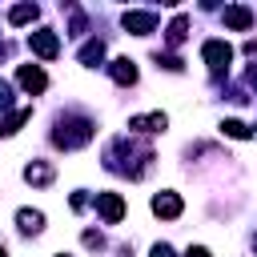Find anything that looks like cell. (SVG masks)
I'll use <instances>...</instances> for the list:
<instances>
[{
  "mask_svg": "<svg viewBox=\"0 0 257 257\" xmlns=\"http://www.w3.org/2000/svg\"><path fill=\"white\" fill-rule=\"evenodd\" d=\"M28 116H32V108H16V112H12V116H8L4 124H0V133H4V137H12V133H16V128H20L24 120H28Z\"/></svg>",
  "mask_w": 257,
  "mask_h": 257,
  "instance_id": "16",
  "label": "cell"
},
{
  "mask_svg": "<svg viewBox=\"0 0 257 257\" xmlns=\"http://www.w3.org/2000/svg\"><path fill=\"white\" fill-rule=\"evenodd\" d=\"M245 80H249V84H253V88H257V64H253V68H249V72H245Z\"/></svg>",
  "mask_w": 257,
  "mask_h": 257,
  "instance_id": "23",
  "label": "cell"
},
{
  "mask_svg": "<svg viewBox=\"0 0 257 257\" xmlns=\"http://www.w3.org/2000/svg\"><path fill=\"white\" fill-rule=\"evenodd\" d=\"M153 257H177L173 245H153Z\"/></svg>",
  "mask_w": 257,
  "mask_h": 257,
  "instance_id": "21",
  "label": "cell"
},
{
  "mask_svg": "<svg viewBox=\"0 0 257 257\" xmlns=\"http://www.w3.org/2000/svg\"><path fill=\"white\" fill-rule=\"evenodd\" d=\"M16 229L20 233H40L44 229V213L40 209H20L16 213Z\"/></svg>",
  "mask_w": 257,
  "mask_h": 257,
  "instance_id": "11",
  "label": "cell"
},
{
  "mask_svg": "<svg viewBox=\"0 0 257 257\" xmlns=\"http://www.w3.org/2000/svg\"><path fill=\"white\" fill-rule=\"evenodd\" d=\"M124 32H133V36H149L153 28H157V16L153 12H124Z\"/></svg>",
  "mask_w": 257,
  "mask_h": 257,
  "instance_id": "6",
  "label": "cell"
},
{
  "mask_svg": "<svg viewBox=\"0 0 257 257\" xmlns=\"http://www.w3.org/2000/svg\"><path fill=\"white\" fill-rule=\"evenodd\" d=\"M56 257H72V253H56Z\"/></svg>",
  "mask_w": 257,
  "mask_h": 257,
  "instance_id": "24",
  "label": "cell"
},
{
  "mask_svg": "<svg viewBox=\"0 0 257 257\" xmlns=\"http://www.w3.org/2000/svg\"><path fill=\"white\" fill-rule=\"evenodd\" d=\"M96 213H100L108 225H116V221L124 217V197H120V193H96Z\"/></svg>",
  "mask_w": 257,
  "mask_h": 257,
  "instance_id": "4",
  "label": "cell"
},
{
  "mask_svg": "<svg viewBox=\"0 0 257 257\" xmlns=\"http://www.w3.org/2000/svg\"><path fill=\"white\" fill-rule=\"evenodd\" d=\"M28 48H32L40 60H52V56H60V36H56L52 28H36V32L28 36Z\"/></svg>",
  "mask_w": 257,
  "mask_h": 257,
  "instance_id": "2",
  "label": "cell"
},
{
  "mask_svg": "<svg viewBox=\"0 0 257 257\" xmlns=\"http://www.w3.org/2000/svg\"><path fill=\"white\" fill-rule=\"evenodd\" d=\"M201 56H205V64H209L213 72H225L229 60H233V48H229L225 40H205V44H201Z\"/></svg>",
  "mask_w": 257,
  "mask_h": 257,
  "instance_id": "3",
  "label": "cell"
},
{
  "mask_svg": "<svg viewBox=\"0 0 257 257\" xmlns=\"http://www.w3.org/2000/svg\"><path fill=\"white\" fill-rule=\"evenodd\" d=\"M0 257H4V245H0Z\"/></svg>",
  "mask_w": 257,
  "mask_h": 257,
  "instance_id": "25",
  "label": "cell"
},
{
  "mask_svg": "<svg viewBox=\"0 0 257 257\" xmlns=\"http://www.w3.org/2000/svg\"><path fill=\"white\" fill-rule=\"evenodd\" d=\"M221 133H225V137H233V141H249V133H253V128H249V124H241V120H221Z\"/></svg>",
  "mask_w": 257,
  "mask_h": 257,
  "instance_id": "17",
  "label": "cell"
},
{
  "mask_svg": "<svg viewBox=\"0 0 257 257\" xmlns=\"http://www.w3.org/2000/svg\"><path fill=\"white\" fill-rule=\"evenodd\" d=\"M185 257H213V253H209L205 245H189V253H185Z\"/></svg>",
  "mask_w": 257,
  "mask_h": 257,
  "instance_id": "22",
  "label": "cell"
},
{
  "mask_svg": "<svg viewBox=\"0 0 257 257\" xmlns=\"http://www.w3.org/2000/svg\"><path fill=\"white\" fill-rule=\"evenodd\" d=\"M157 68H169V72H181L185 64H181L177 56H161V52H157Z\"/></svg>",
  "mask_w": 257,
  "mask_h": 257,
  "instance_id": "18",
  "label": "cell"
},
{
  "mask_svg": "<svg viewBox=\"0 0 257 257\" xmlns=\"http://www.w3.org/2000/svg\"><path fill=\"white\" fill-rule=\"evenodd\" d=\"M76 60H80V64H88V68H92V64H100V60H104V40H88V44L80 48V56H76Z\"/></svg>",
  "mask_w": 257,
  "mask_h": 257,
  "instance_id": "15",
  "label": "cell"
},
{
  "mask_svg": "<svg viewBox=\"0 0 257 257\" xmlns=\"http://www.w3.org/2000/svg\"><path fill=\"white\" fill-rule=\"evenodd\" d=\"M185 32H189V16H173V24L165 28V40L177 48V44H185Z\"/></svg>",
  "mask_w": 257,
  "mask_h": 257,
  "instance_id": "14",
  "label": "cell"
},
{
  "mask_svg": "<svg viewBox=\"0 0 257 257\" xmlns=\"http://www.w3.org/2000/svg\"><path fill=\"white\" fill-rule=\"evenodd\" d=\"M36 16H40L36 4H16V8H8V24H32Z\"/></svg>",
  "mask_w": 257,
  "mask_h": 257,
  "instance_id": "13",
  "label": "cell"
},
{
  "mask_svg": "<svg viewBox=\"0 0 257 257\" xmlns=\"http://www.w3.org/2000/svg\"><path fill=\"white\" fill-rule=\"evenodd\" d=\"M92 133H96V124L88 116H60L52 128V145L56 149H80L92 141Z\"/></svg>",
  "mask_w": 257,
  "mask_h": 257,
  "instance_id": "1",
  "label": "cell"
},
{
  "mask_svg": "<svg viewBox=\"0 0 257 257\" xmlns=\"http://www.w3.org/2000/svg\"><path fill=\"white\" fill-rule=\"evenodd\" d=\"M0 108H12V84L0 80Z\"/></svg>",
  "mask_w": 257,
  "mask_h": 257,
  "instance_id": "20",
  "label": "cell"
},
{
  "mask_svg": "<svg viewBox=\"0 0 257 257\" xmlns=\"http://www.w3.org/2000/svg\"><path fill=\"white\" fill-rule=\"evenodd\" d=\"M84 245H88V249H100V245H104V237H100L96 229H84Z\"/></svg>",
  "mask_w": 257,
  "mask_h": 257,
  "instance_id": "19",
  "label": "cell"
},
{
  "mask_svg": "<svg viewBox=\"0 0 257 257\" xmlns=\"http://www.w3.org/2000/svg\"><path fill=\"white\" fill-rule=\"evenodd\" d=\"M24 181H28V185H48V181H52V165H48V161L24 165Z\"/></svg>",
  "mask_w": 257,
  "mask_h": 257,
  "instance_id": "12",
  "label": "cell"
},
{
  "mask_svg": "<svg viewBox=\"0 0 257 257\" xmlns=\"http://www.w3.org/2000/svg\"><path fill=\"white\" fill-rule=\"evenodd\" d=\"M181 209H185V205H181V197H177V193H157V197H153V213H157V217H165V221L181 217Z\"/></svg>",
  "mask_w": 257,
  "mask_h": 257,
  "instance_id": "8",
  "label": "cell"
},
{
  "mask_svg": "<svg viewBox=\"0 0 257 257\" xmlns=\"http://www.w3.org/2000/svg\"><path fill=\"white\" fill-rule=\"evenodd\" d=\"M128 128H133V133H165V128H169V116H165V112H141V116L128 120Z\"/></svg>",
  "mask_w": 257,
  "mask_h": 257,
  "instance_id": "7",
  "label": "cell"
},
{
  "mask_svg": "<svg viewBox=\"0 0 257 257\" xmlns=\"http://www.w3.org/2000/svg\"><path fill=\"white\" fill-rule=\"evenodd\" d=\"M225 24L237 28V32H245V28L253 24V8H245V4H229V8H225Z\"/></svg>",
  "mask_w": 257,
  "mask_h": 257,
  "instance_id": "9",
  "label": "cell"
},
{
  "mask_svg": "<svg viewBox=\"0 0 257 257\" xmlns=\"http://www.w3.org/2000/svg\"><path fill=\"white\" fill-rule=\"evenodd\" d=\"M108 76H112L116 84H137V64H133L128 56H120V60L108 64Z\"/></svg>",
  "mask_w": 257,
  "mask_h": 257,
  "instance_id": "10",
  "label": "cell"
},
{
  "mask_svg": "<svg viewBox=\"0 0 257 257\" xmlns=\"http://www.w3.org/2000/svg\"><path fill=\"white\" fill-rule=\"evenodd\" d=\"M16 80H20V88H24V92H44V88H48V76H44V68H40V64H20Z\"/></svg>",
  "mask_w": 257,
  "mask_h": 257,
  "instance_id": "5",
  "label": "cell"
}]
</instances>
